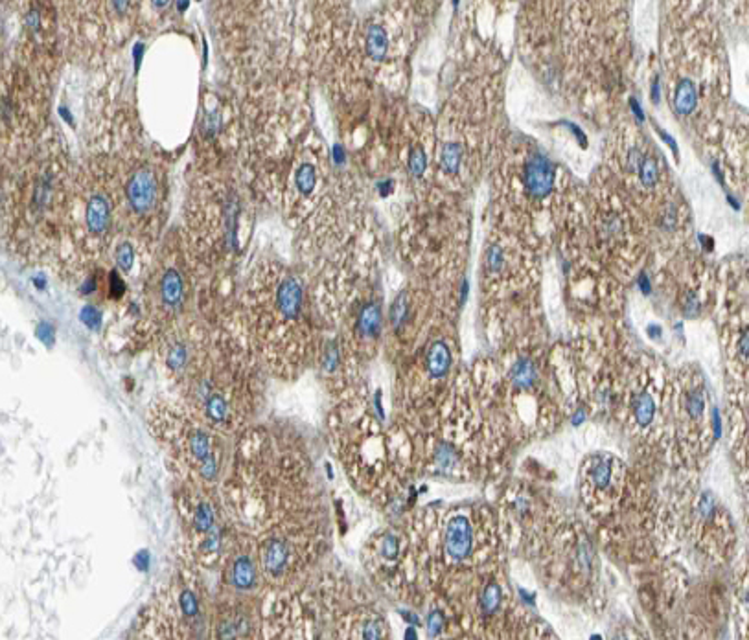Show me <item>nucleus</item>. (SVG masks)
Listing matches in <instances>:
<instances>
[{
	"label": "nucleus",
	"instance_id": "7ed1b4c3",
	"mask_svg": "<svg viewBox=\"0 0 749 640\" xmlns=\"http://www.w3.org/2000/svg\"><path fill=\"white\" fill-rule=\"evenodd\" d=\"M155 287H157L158 311H164L168 319L182 311L186 298V281L177 265H166L160 270Z\"/></svg>",
	"mask_w": 749,
	"mask_h": 640
},
{
	"label": "nucleus",
	"instance_id": "5701e85b",
	"mask_svg": "<svg viewBox=\"0 0 749 640\" xmlns=\"http://www.w3.org/2000/svg\"><path fill=\"white\" fill-rule=\"evenodd\" d=\"M699 510H701V515H709L710 511L715 510V502H713V497L709 493L704 495V499L699 502Z\"/></svg>",
	"mask_w": 749,
	"mask_h": 640
},
{
	"label": "nucleus",
	"instance_id": "6e6552de",
	"mask_svg": "<svg viewBox=\"0 0 749 640\" xmlns=\"http://www.w3.org/2000/svg\"><path fill=\"white\" fill-rule=\"evenodd\" d=\"M256 579H258V570H256V563L253 557L247 554L236 557V562L232 563L231 567V584L236 589L249 590L256 585Z\"/></svg>",
	"mask_w": 749,
	"mask_h": 640
},
{
	"label": "nucleus",
	"instance_id": "39448f33",
	"mask_svg": "<svg viewBox=\"0 0 749 640\" xmlns=\"http://www.w3.org/2000/svg\"><path fill=\"white\" fill-rule=\"evenodd\" d=\"M125 195L129 206L136 213L149 212L157 201V177L151 169L142 168L140 171L133 173L125 186Z\"/></svg>",
	"mask_w": 749,
	"mask_h": 640
},
{
	"label": "nucleus",
	"instance_id": "a878e982",
	"mask_svg": "<svg viewBox=\"0 0 749 640\" xmlns=\"http://www.w3.org/2000/svg\"><path fill=\"white\" fill-rule=\"evenodd\" d=\"M660 135H661V138H663V140H665L666 144H668V146L672 147V151L677 153V147H676V142H674V138H672V136L666 135V133H663V131H660Z\"/></svg>",
	"mask_w": 749,
	"mask_h": 640
},
{
	"label": "nucleus",
	"instance_id": "423d86ee",
	"mask_svg": "<svg viewBox=\"0 0 749 640\" xmlns=\"http://www.w3.org/2000/svg\"><path fill=\"white\" fill-rule=\"evenodd\" d=\"M445 548L453 559H464L472 551V528L464 517L451 519L445 537Z\"/></svg>",
	"mask_w": 749,
	"mask_h": 640
},
{
	"label": "nucleus",
	"instance_id": "20e7f679",
	"mask_svg": "<svg viewBox=\"0 0 749 640\" xmlns=\"http://www.w3.org/2000/svg\"><path fill=\"white\" fill-rule=\"evenodd\" d=\"M525 190L534 199H543L554 188V166L543 153L529 155L523 166Z\"/></svg>",
	"mask_w": 749,
	"mask_h": 640
},
{
	"label": "nucleus",
	"instance_id": "4be33fe9",
	"mask_svg": "<svg viewBox=\"0 0 749 640\" xmlns=\"http://www.w3.org/2000/svg\"><path fill=\"white\" fill-rule=\"evenodd\" d=\"M497 604H499V589H497L496 585H492V587H488V590L485 593L483 606H485L488 611H494Z\"/></svg>",
	"mask_w": 749,
	"mask_h": 640
},
{
	"label": "nucleus",
	"instance_id": "dca6fc26",
	"mask_svg": "<svg viewBox=\"0 0 749 640\" xmlns=\"http://www.w3.org/2000/svg\"><path fill=\"white\" fill-rule=\"evenodd\" d=\"M633 410H635L637 421L641 425H648L653 418V410H655V405H653L652 398L648 394H639L633 401Z\"/></svg>",
	"mask_w": 749,
	"mask_h": 640
},
{
	"label": "nucleus",
	"instance_id": "2eb2a0df",
	"mask_svg": "<svg viewBox=\"0 0 749 640\" xmlns=\"http://www.w3.org/2000/svg\"><path fill=\"white\" fill-rule=\"evenodd\" d=\"M510 376H512V383L518 388H530L536 381V368L529 359H519L512 366Z\"/></svg>",
	"mask_w": 749,
	"mask_h": 640
},
{
	"label": "nucleus",
	"instance_id": "bb28decb",
	"mask_svg": "<svg viewBox=\"0 0 749 640\" xmlns=\"http://www.w3.org/2000/svg\"><path fill=\"white\" fill-rule=\"evenodd\" d=\"M639 286L642 287V291L646 292V295L650 292V284H648V278L644 275H641V278H639Z\"/></svg>",
	"mask_w": 749,
	"mask_h": 640
},
{
	"label": "nucleus",
	"instance_id": "393cba45",
	"mask_svg": "<svg viewBox=\"0 0 749 640\" xmlns=\"http://www.w3.org/2000/svg\"><path fill=\"white\" fill-rule=\"evenodd\" d=\"M440 626H442V617H440V612H433V615L429 617V628L433 629V631H439Z\"/></svg>",
	"mask_w": 749,
	"mask_h": 640
},
{
	"label": "nucleus",
	"instance_id": "9b49d317",
	"mask_svg": "<svg viewBox=\"0 0 749 640\" xmlns=\"http://www.w3.org/2000/svg\"><path fill=\"white\" fill-rule=\"evenodd\" d=\"M379 328H381V311H379V306L378 303H366L365 308L361 309L357 330H359L363 337L376 339L379 333Z\"/></svg>",
	"mask_w": 749,
	"mask_h": 640
},
{
	"label": "nucleus",
	"instance_id": "f8f14e48",
	"mask_svg": "<svg viewBox=\"0 0 749 640\" xmlns=\"http://www.w3.org/2000/svg\"><path fill=\"white\" fill-rule=\"evenodd\" d=\"M696 103H698V94H696V87L690 79H682L679 85L676 87V92H674V107L679 114H690L696 109Z\"/></svg>",
	"mask_w": 749,
	"mask_h": 640
},
{
	"label": "nucleus",
	"instance_id": "f03ea898",
	"mask_svg": "<svg viewBox=\"0 0 749 640\" xmlns=\"http://www.w3.org/2000/svg\"><path fill=\"white\" fill-rule=\"evenodd\" d=\"M204 425L201 420L180 414L175 407H153L149 412L153 436L175 466L184 471L186 482L199 486L214 482L220 471L214 436Z\"/></svg>",
	"mask_w": 749,
	"mask_h": 640
},
{
	"label": "nucleus",
	"instance_id": "412c9836",
	"mask_svg": "<svg viewBox=\"0 0 749 640\" xmlns=\"http://www.w3.org/2000/svg\"><path fill=\"white\" fill-rule=\"evenodd\" d=\"M687 409H688V414L694 416V418L701 416V412H704V398H701V394L694 392L693 396L688 398Z\"/></svg>",
	"mask_w": 749,
	"mask_h": 640
},
{
	"label": "nucleus",
	"instance_id": "f3484780",
	"mask_svg": "<svg viewBox=\"0 0 749 640\" xmlns=\"http://www.w3.org/2000/svg\"><path fill=\"white\" fill-rule=\"evenodd\" d=\"M409 169L416 177L425 173V169H428V157H425V151H423L422 147H414V149L409 151Z\"/></svg>",
	"mask_w": 749,
	"mask_h": 640
},
{
	"label": "nucleus",
	"instance_id": "ddd939ff",
	"mask_svg": "<svg viewBox=\"0 0 749 640\" xmlns=\"http://www.w3.org/2000/svg\"><path fill=\"white\" fill-rule=\"evenodd\" d=\"M317 166L310 160L300 162V166L295 171V188L299 190L302 197H308L317 186Z\"/></svg>",
	"mask_w": 749,
	"mask_h": 640
},
{
	"label": "nucleus",
	"instance_id": "c85d7f7f",
	"mask_svg": "<svg viewBox=\"0 0 749 640\" xmlns=\"http://www.w3.org/2000/svg\"><path fill=\"white\" fill-rule=\"evenodd\" d=\"M652 98H653V101H660V85H657V81H655V83H653Z\"/></svg>",
	"mask_w": 749,
	"mask_h": 640
},
{
	"label": "nucleus",
	"instance_id": "4468645a",
	"mask_svg": "<svg viewBox=\"0 0 749 640\" xmlns=\"http://www.w3.org/2000/svg\"><path fill=\"white\" fill-rule=\"evenodd\" d=\"M464 147L458 142H447L440 151V169L447 175H455L461 168Z\"/></svg>",
	"mask_w": 749,
	"mask_h": 640
},
{
	"label": "nucleus",
	"instance_id": "6ab92c4d",
	"mask_svg": "<svg viewBox=\"0 0 749 640\" xmlns=\"http://www.w3.org/2000/svg\"><path fill=\"white\" fill-rule=\"evenodd\" d=\"M641 180L644 186L655 184V180H657V160L653 157L644 158V162L641 164Z\"/></svg>",
	"mask_w": 749,
	"mask_h": 640
},
{
	"label": "nucleus",
	"instance_id": "f257e3e1",
	"mask_svg": "<svg viewBox=\"0 0 749 640\" xmlns=\"http://www.w3.org/2000/svg\"><path fill=\"white\" fill-rule=\"evenodd\" d=\"M249 317L271 366L297 370L308 341L306 295L299 276L271 265L254 276L249 289Z\"/></svg>",
	"mask_w": 749,
	"mask_h": 640
},
{
	"label": "nucleus",
	"instance_id": "b1692460",
	"mask_svg": "<svg viewBox=\"0 0 749 640\" xmlns=\"http://www.w3.org/2000/svg\"><path fill=\"white\" fill-rule=\"evenodd\" d=\"M628 160H630V166L628 168L631 169V171H635L637 168H641V151L639 149H631L630 155H628Z\"/></svg>",
	"mask_w": 749,
	"mask_h": 640
},
{
	"label": "nucleus",
	"instance_id": "aec40b11",
	"mask_svg": "<svg viewBox=\"0 0 749 640\" xmlns=\"http://www.w3.org/2000/svg\"><path fill=\"white\" fill-rule=\"evenodd\" d=\"M593 477H595V482H597L598 488H606L609 480H611V464L609 462H600L597 469H595V473H593Z\"/></svg>",
	"mask_w": 749,
	"mask_h": 640
},
{
	"label": "nucleus",
	"instance_id": "cd10ccee",
	"mask_svg": "<svg viewBox=\"0 0 749 640\" xmlns=\"http://www.w3.org/2000/svg\"><path fill=\"white\" fill-rule=\"evenodd\" d=\"M631 109H633V113H635L637 118L642 120V109H639V105H637L635 100H631Z\"/></svg>",
	"mask_w": 749,
	"mask_h": 640
},
{
	"label": "nucleus",
	"instance_id": "1a4fd4ad",
	"mask_svg": "<svg viewBox=\"0 0 749 640\" xmlns=\"http://www.w3.org/2000/svg\"><path fill=\"white\" fill-rule=\"evenodd\" d=\"M365 50L372 61L379 63L385 59L389 52V35L381 24H368L365 35Z\"/></svg>",
	"mask_w": 749,
	"mask_h": 640
},
{
	"label": "nucleus",
	"instance_id": "9d476101",
	"mask_svg": "<svg viewBox=\"0 0 749 640\" xmlns=\"http://www.w3.org/2000/svg\"><path fill=\"white\" fill-rule=\"evenodd\" d=\"M425 365H428V370L431 374V377H434V379L444 377L450 372L451 365V355L447 344L442 343V341H436V343L431 344V348L428 350V355H425Z\"/></svg>",
	"mask_w": 749,
	"mask_h": 640
},
{
	"label": "nucleus",
	"instance_id": "a211bd4d",
	"mask_svg": "<svg viewBox=\"0 0 749 640\" xmlns=\"http://www.w3.org/2000/svg\"><path fill=\"white\" fill-rule=\"evenodd\" d=\"M133 262H135V250H133L129 243H122L116 248V264L124 273H127L133 267Z\"/></svg>",
	"mask_w": 749,
	"mask_h": 640
},
{
	"label": "nucleus",
	"instance_id": "0eeeda50",
	"mask_svg": "<svg viewBox=\"0 0 749 640\" xmlns=\"http://www.w3.org/2000/svg\"><path fill=\"white\" fill-rule=\"evenodd\" d=\"M109 221H111V208H109V202L105 201V197H90V201L87 202V210H85V225H87V231L94 237H100L109 228Z\"/></svg>",
	"mask_w": 749,
	"mask_h": 640
}]
</instances>
